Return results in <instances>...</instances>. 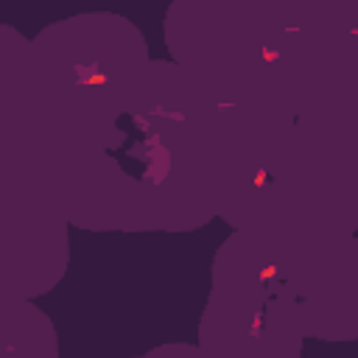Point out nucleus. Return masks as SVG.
Returning <instances> with one entry per match:
<instances>
[{
	"label": "nucleus",
	"mask_w": 358,
	"mask_h": 358,
	"mask_svg": "<svg viewBox=\"0 0 358 358\" xmlns=\"http://www.w3.org/2000/svg\"><path fill=\"white\" fill-rule=\"evenodd\" d=\"M134 358H204V355L196 347V341H168V344H157Z\"/></svg>",
	"instance_id": "obj_8"
},
{
	"label": "nucleus",
	"mask_w": 358,
	"mask_h": 358,
	"mask_svg": "<svg viewBox=\"0 0 358 358\" xmlns=\"http://www.w3.org/2000/svg\"><path fill=\"white\" fill-rule=\"evenodd\" d=\"M168 59L187 70L215 103L243 101L266 73L274 3L176 0L162 20Z\"/></svg>",
	"instance_id": "obj_2"
},
{
	"label": "nucleus",
	"mask_w": 358,
	"mask_h": 358,
	"mask_svg": "<svg viewBox=\"0 0 358 358\" xmlns=\"http://www.w3.org/2000/svg\"><path fill=\"white\" fill-rule=\"evenodd\" d=\"M277 299L302 338H358V238H322L285 255Z\"/></svg>",
	"instance_id": "obj_4"
},
{
	"label": "nucleus",
	"mask_w": 358,
	"mask_h": 358,
	"mask_svg": "<svg viewBox=\"0 0 358 358\" xmlns=\"http://www.w3.org/2000/svg\"><path fill=\"white\" fill-rule=\"evenodd\" d=\"M31 56L42 78L64 98L84 143L126 103L151 62L143 31L115 11H87L45 25L31 36Z\"/></svg>",
	"instance_id": "obj_1"
},
{
	"label": "nucleus",
	"mask_w": 358,
	"mask_h": 358,
	"mask_svg": "<svg viewBox=\"0 0 358 358\" xmlns=\"http://www.w3.org/2000/svg\"><path fill=\"white\" fill-rule=\"evenodd\" d=\"M0 358H59V333L36 299L0 294Z\"/></svg>",
	"instance_id": "obj_7"
},
{
	"label": "nucleus",
	"mask_w": 358,
	"mask_h": 358,
	"mask_svg": "<svg viewBox=\"0 0 358 358\" xmlns=\"http://www.w3.org/2000/svg\"><path fill=\"white\" fill-rule=\"evenodd\" d=\"M196 347L204 358H302L305 338L277 296L207 294L196 322Z\"/></svg>",
	"instance_id": "obj_5"
},
{
	"label": "nucleus",
	"mask_w": 358,
	"mask_h": 358,
	"mask_svg": "<svg viewBox=\"0 0 358 358\" xmlns=\"http://www.w3.org/2000/svg\"><path fill=\"white\" fill-rule=\"evenodd\" d=\"M70 229L42 179L0 162V294L48 296L70 268Z\"/></svg>",
	"instance_id": "obj_3"
},
{
	"label": "nucleus",
	"mask_w": 358,
	"mask_h": 358,
	"mask_svg": "<svg viewBox=\"0 0 358 358\" xmlns=\"http://www.w3.org/2000/svg\"><path fill=\"white\" fill-rule=\"evenodd\" d=\"M282 252L249 229H232L210 260V294L274 299L282 285Z\"/></svg>",
	"instance_id": "obj_6"
}]
</instances>
